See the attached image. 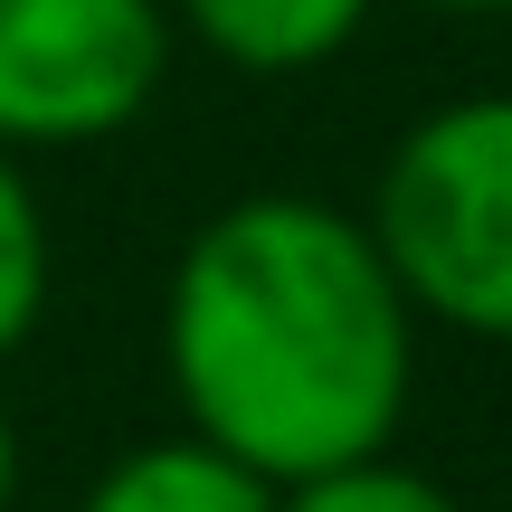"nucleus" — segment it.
<instances>
[{
    "instance_id": "obj_1",
    "label": "nucleus",
    "mask_w": 512,
    "mask_h": 512,
    "mask_svg": "<svg viewBox=\"0 0 512 512\" xmlns=\"http://www.w3.org/2000/svg\"><path fill=\"white\" fill-rule=\"evenodd\" d=\"M162 370L190 437L228 446L266 484H304L399 437L418 313L361 209L247 190L171 256Z\"/></svg>"
},
{
    "instance_id": "obj_2",
    "label": "nucleus",
    "mask_w": 512,
    "mask_h": 512,
    "mask_svg": "<svg viewBox=\"0 0 512 512\" xmlns=\"http://www.w3.org/2000/svg\"><path fill=\"white\" fill-rule=\"evenodd\" d=\"M361 219L418 323L512 342V86L427 105L389 143Z\"/></svg>"
},
{
    "instance_id": "obj_3",
    "label": "nucleus",
    "mask_w": 512,
    "mask_h": 512,
    "mask_svg": "<svg viewBox=\"0 0 512 512\" xmlns=\"http://www.w3.org/2000/svg\"><path fill=\"white\" fill-rule=\"evenodd\" d=\"M171 76L162 0H0V152L114 143Z\"/></svg>"
},
{
    "instance_id": "obj_4",
    "label": "nucleus",
    "mask_w": 512,
    "mask_h": 512,
    "mask_svg": "<svg viewBox=\"0 0 512 512\" xmlns=\"http://www.w3.org/2000/svg\"><path fill=\"white\" fill-rule=\"evenodd\" d=\"M162 10L238 76H313L370 29L380 0H162Z\"/></svg>"
},
{
    "instance_id": "obj_5",
    "label": "nucleus",
    "mask_w": 512,
    "mask_h": 512,
    "mask_svg": "<svg viewBox=\"0 0 512 512\" xmlns=\"http://www.w3.org/2000/svg\"><path fill=\"white\" fill-rule=\"evenodd\" d=\"M76 512H285V484H266L209 437H143L86 484Z\"/></svg>"
},
{
    "instance_id": "obj_6",
    "label": "nucleus",
    "mask_w": 512,
    "mask_h": 512,
    "mask_svg": "<svg viewBox=\"0 0 512 512\" xmlns=\"http://www.w3.org/2000/svg\"><path fill=\"white\" fill-rule=\"evenodd\" d=\"M48 285H57V238L38 209V181L19 152H0V361L48 323Z\"/></svg>"
},
{
    "instance_id": "obj_7",
    "label": "nucleus",
    "mask_w": 512,
    "mask_h": 512,
    "mask_svg": "<svg viewBox=\"0 0 512 512\" xmlns=\"http://www.w3.org/2000/svg\"><path fill=\"white\" fill-rule=\"evenodd\" d=\"M285 512H465V503L437 475H418V465H399L380 446V456H351V465H323V475L285 484Z\"/></svg>"
},
{
    "instance_id": "obj_8",
    "label": "nucleus",
    "mask_w": 512,
    "mask_h": 512,
    "mask_svg": "<svg viewBox=\"0 0 512 512\" xmlns=\"http://www.w3.org/2000/svg\"><path fill=\"white\" fill-rule=\"evenodd\" d=\"M19 494V427H10V408H0V512H10Z\"/></svg>"
},
{
    "instance_id": "obj_9",
    "label": "nucleus",
    "mask_w": 512,
    "mask_h": 512,
    "mask_svg": "<svg viewBox=\"0 0 512 512\" xmlns=\"http://www.w3.org/2000/svg\"><path fill=\"white\" fill-rule=\"evenodd\" d=\"M418 10H437V19H512V0H418Z\"/></svg>"
}]
</instances>
